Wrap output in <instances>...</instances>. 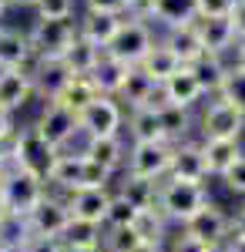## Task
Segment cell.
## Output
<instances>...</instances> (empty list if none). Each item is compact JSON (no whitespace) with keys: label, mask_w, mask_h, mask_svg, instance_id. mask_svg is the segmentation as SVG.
I'll return each mask as SVG.
<instances>
[{"label":"cell","mask_w":245,"mask_h":252,"mask_svg":"<svg viewBox=\"0 0 245 252\" xmlns=\"http://www.w3.org/2000/svg\"><path fill=\"white\" fill-rule=\"evenodd\" d=\"M208 202L205 182H182V178H165L158 185V212L168 219L171 225H185L195 212H202Z\"/></svg>","instance_id":"cell-1"},{"label":"cell","mask_w":245,"mask_h":252,"mask_svg":"<svg viewBox=\"0 0 245 252\" xmlns=\"http://www.w3.org/2000/svg\"><path fill=\"white\" fill-rule=\"evenodd\" d=\"M198 141H245V108L225 97H208L198 115Z\"/></svg>","instance_id":"cell-2"},{"label":"cell","mask_w":245,"mask_h":252,"mask_svg":"<svg viewBox=\"0 0 245 252\" xmlns=\"http://www.w3.org/2000/svg\"><path fill=\"white\" fill-rule=\"evenodd\" d=\"M7 155H10V161H14L17 168L47 178V172H51V165H54V158L61 155V152L51 148V145L34 131V125H27V128H17V135L10 138Z\"/></svg>","instance_id":"cell-3"},{"label":"cell","mask_w":245,"mask_h":252,"mask_svg":"<svg viewBox=\"0 0 245 252\" xmlns=\"http://www.w3.org/2000/svg\"><path fill=\"white\" fill-rule=\"evenodd\" d=\"M171 161H175V145L171 141H131L124 175L165 182L171 175Z\"/></svg>","instance_id":"cell-4"},{"label":"cell","mask_w":245,"mask_h":252,"mask_svg":"<svg viewBox=\"0 0 245 252\" xmlns=\"http://www.w3.org/2000/svg\"><path fill=\"white\" fill-rule=\"evenodd\" d=\"M154 27H151L148 20H134V17H124L121 20V27H118V34L114 40L108 44V51L104 54H111L118 58L121 64H128V67H138L141 61L148 58V51L154 47Z\"/></svg>","instance_id":"cell-5"},{"label":"cell","mask_w":245,"mask_h":252,"mask_svg":"<svg viewBox=\"0 0 245 252\" xmlns=\"http://www.w3.org/2000/svg\"><path fill=\"white\" fill-rule=\"evenodd\" d=\"M0 192L7 198L10 215H31L51 189H47V178H40V175H34V172H24V168H17V165L10 161V172L3 178Z\"/></svg>","instance_id":"cell-6"},{"label":"cell","mask_w":245,"mask_h":252,"mask_svg":"<svg viewBox=\"0 0 245 252\" xmlns=\"http://www.w3.org/2000/svg\"><path fill=\"white\" fill-rule=\"evenodd\" d=\"M77 125H81V138L84 141H94V138H118L124 131V108L118 97H94L81 115H77Z\"/></svg>","instance_id":"cell-7"},{"label":"cell","mask_w":245,"mask_h":252,"mask_svg":"<svg viewBox=\"0 0 245 252\" xmlns=\"http://www.w3.org/2000/svg\"><path fill=\"white\" fill-rule=\"evenodd\" d=\"M74 37H77V17H67V20H34V27L27 31L31 47H34L44 61H61V54L74 44Z\"/></svg>","instance_id":"cell-8"},{"label":"cell","mask_w":245,"mask_h":252,"mask_svg":"<svg viewBox=\"0 0 245 252\" xmlns=\"http://www.w3.org/2000/svg\"><path fill=\"white\" fill-rule=\"evenodd\" d=\"M27 219V229L34 239H61L71 225V209H67V198L57 192H47L40 198V205L34 209Z\"/></svg>","instance_id":"cell-9"},{"label":"cell","mask_w":245,"mask_h":252,"mask_svg":"<svg viewBox=\"0 0 245 252\" xmlns=\"http://www.w3.org/2000/svg\"><path fill=\"white\" fill-rule=\"evenodd\" d=\"M34 131H37L51 148L64 152L74 138H81V125H77V115H71L67 108H61L54 101H47L44 111L37 115V121H34Z\"/></svg>","instance_id":"cell-10"},{"label":"cell","mask_w":245,"mask_h":252,"mask_svg":"<svg viewBox=\"0 0 245 252\" xmlns=\"http://www.w3.org/2000/svg\"><path fill=\"white\" fill-rule=\"evenodd\" d=\"M84 168H88V155L81 152H61L47 172V189H54L57 195H71L84 189Z\"/></svg>","instance_id":"cell-11"},{"label":"cell","mask_w":245,"mask_h":252,"mask_svg":"<svg viewBox=\"0 0 245 252\" xmlns=\"http://www.w3.org/2000/svg\"><path fill=\"white\" fill-rule=\"evenodd\" d=\"M228 219L232 215L218 205V202H208L202 212H195L182 225V232L195 235L198 242H205V246H218V242H228Z\"/></svg>","instance_id":"cell-12"},{"label":"cell","mask_w":245,"mask_h":252,"mask_svg":"<svg viewBox=\"0 0 245 252\" xmlns=\"http://www.w3.org/2000/svg\"><path fill=\"white\" fill-rule=\"evenodd\" d=\"M111 195H114V189H81V192H71V195H64V198H67L71 219L104 225V215H108V205H111Z\"/></svg>","instance_id":"cell-13"},{"label":"cell","mask_w":245,"mask_h":252,"mask_svg":"<svg viewBox=\"0 0 245 252\" xmlns=\"http://www.w3.org/2000/svg\"><path fill=\"white\" fill-rule=\"evenodd\" d=\"M118 101H121L124 111H138V108L158 104V101H161V88H158L141 67H131L128 78H124V84H121V91H118Z\"/></svg>","instance_id":"cell-14"},{"label":"cell","mask_w":245,"mask_h":252,"mask_svg":"<svg viewBox=\"0 0 245 252\" xmlns=\"http://www.w3.org/2000/svg\"><path fill=\"white\" fill-rule=\"evenodd\" d=\"M198 34H202V47H205V54H215V58H225L235 51V24L232 17H198Z\"/></svg>","instance_id":"cell-15"},{"label":"cell","mask_w":245,"mask_h":252,"mask_svg":"<svg viewBox=\"0 0 245 252\" xmlns=\"http://www.w3.org/2000/svg\"><path fill=\"white\" fill-rule=\"evenodd\" d=\"M165 44L178 54V61L188 67L198 58H205V47H202V34H198V24L195 20H185V24H171L165 27Z\"/></svg>","instance_id":"cell-16"},{"label":"cell","mask_w":245,"mask_h":252,"mask_svg":"<svg viewBox=\"0 0 245 252\" xmlns=\"http://www.w3.org/2000/svg\"><path fill=\"white\" fill-rule=\"evenodd\" d=\"M168 178H182V182H205L208 178V165H205V152L202 141H178L175 145V161H171V175Z\"/></svg>","instance_id":"cell-17"},{"label":"cell","mask_w":245,"mask_h":252,"mask_svg":"<svg viewBox=\"0 0 245 252\" xmlns=\"http://www.w3.org/2000/svg\"><path fill=\"white\" fill-rule=\"evenodd\" d=\"M202 97H205V91L198 88L191 67H182L175 78H168L161 84V101L165 104H175V108H185V111H191L195 104H202Z\"/></svg>","instance_id":"cell-18"},{"label":"cell","mask_w":245,"mask_h":252,"mask_svg":"<svg viewBox=\"0 0 245 252\" xmlns=\"http://www.w3.org/2000/svg\"><path fill=\"white\" fill-rule=\"evenodd\" d=\"M128 148H131V141H124V135L118 138H94V141H84V155L97 161V165H104L108 172H124V165H128Z\"/></svg>","instance_id":"cell-19"},{"label":"cell","mask_w":245,"mask_h":252,"mask_svg":"<svg viewBox=\"0 0 245 252\" xmlns=\"http://www.w3.org/2000/svg\"><path fill=\"white\" fill-rule=\"evenodd\" d=\"M124 17H114V14H94V10H84L77 17V37H84L88 44H94L101 51H108V44L114 40L118 27Z\"/></svg>","instance_id":"cell-20"},{"label":"cell","mask_w":245,"mask_h":252,"mask_svg":"<svg viewBox=\"0 0 245 252\" xmlns=\"http://www.w3.org/2000/svg\"><path fill=\"white\" fill-rule=\"evenodd\" d=\"M31 97H37L34 81H27L20 71H14V67H3V71H0V108L20 111V108L31 104Z\"/></svg>","instance_id":"cell-21"},{"label":"cell","mask_w":245,"mask_h":252,"mask_svg":"<svg viewBox=\"0 0 245 252\" xmlns=\"http://www.w3.org/2000/svg\"><path fill=\"white\" fill-rule=\"evenodd\" d=\"M138 67H141V71H145V74H148V78L154 81L158 88H161V84H165L168 78H175V74H178V71H182L185 64L178 61V54L171 51V47L165 44V40L158 37V40H154V47L148 51V58L141 61Z\"/></svg>","instance_id":"cell-22"},{"label":"cell","mask_w":245,"mask_h":252,"mask_svg":"<svg viewBox=\"0 0 245 252\" xmlns=\"http://www.w3.org/2000/svg\"><path fill=\"white\" fill-rule=\"evenodd\" d=\"M195 81H198V88L205 91V97H218L222 94V88H225L228 74H232V67L225 64V58H215V54H205V58H198L195 64H188Z\"/></svg>","instance_id":"cell-23"},{"label":"cell","mask_w":245,"mask_h":252,"mask_svg":"<svg viewBox=\"0 0 245 252\" xmlns=\"http://www.w3.org/2000/svg\"><path fill=\"white\" fill-rule=\"evenodd\" d=\"M128 141H168V138H165V125H161V108H158V104L128 111Z\"/></svg>","instance_id":"cell-24"},{"label":"cell","mask_w":245,"mask_h":252,"mask_svg":"<svg viewBox=\"0 0 245 252\" xmlns=\"http://www.w3.org/2000/svg\"><path fill=\"white\" fill-rule=\"evenodd\" d=\"M128 64H121L118 58H111V54H101V61H97V67L88 74L91 78V84L97 88V94L104 97H118V91H121V84H124V78H128Z\"/></svg>","instance_id":"cell-25"},{"label":"cell","mask_w":245,"mask_h":252,"mask_svg":"<svg viewBox=\"0 0 245 252\" xmlns=\"http://www.w3.org/2000/svg\"><path fill=\"white\" fill-rule=\"evenodd\" d=\"M94 97H101V94H97L94 84H91V78L71 74V78H67V84H64V88H61L51 101H54V104H61V108H67L71 115H81V111H84Z\"/></svg>","instance_id":"cell-26"},{"label":"cell","mask_w":245,"mask_h":252,"mask_svg":"<svg viewBox=\"0 0 245 252\" xmlns=\"http://www.w3.org/2000/svg\"><path fill=\"white\" fill-rule=\"evenodd\" d=\"M202 152H205L208 178H222L245 155V145L242 141H202Z\"/></svg>","instance_id":"cell-27"},{"label":"cell","mask_w":245,"mask_h":252,"mask_svg":"<svg viewBox=\"0 0 245 252\" xmlns=\"http://www.w3.org/2000/svg\"><path fill=\"white\" fill-rule=\"evenodd\" d=\"M101 47H94V44H88L84 37H74V44L61 54V64L67 67V74H81V78H88L91 71L97 67V61H101Z\"/></svg>","instance_id":"cell-28"},{"label":"cell","mask_w":245,"mask_h":252,"mask_svg":"<svg viewBox=\"0 0 245 252\" xmlns=\"http://www.w3.org/2000/svg\"><path fill=\"white\" fill-rule=\"evenodd\" d=\"M168 219L158 212V205H151V209H141L138 212V219H134V232L141 235V242L145 246H161L165 249V242H168Z\"/></svg>","instance_id":"cell-29"},{"label":"cell","mask_w":245,"mask_h":252,"mask_svg":"<svg viewBox=\"0 0 245 252\" xmlns=\"http://www.w3.org/2000/svg\"><path fill=\"white\" fill-rule=\"evenodd\" d=\"M158 185H161V182L138 178V175H124V172H121V182H114V189L124 195L134 209H151V205L158 202Z\"/></svg>","instance_id":"cell-30"},{"label":"cell","mask_w":245,"mask_h":252,"mask_svg":"<svg viewBox=\"0 0 245 252\" xmlns=\"http://www.w3.org/2000/svg\"><path fill=\"white\" fill-rule=\"evenodd\" d=\"M61 242H64V249H101V242H104V225L71 219V225H67V232L61 235Z\"/></svg>","instance_id":"cell-31"},{"label":"cell","mask_w":245,"mask_h":252,"mask_svg":"<svg viewBox=\"0 0 245 252\" xmlns=\"http://www.w3.org/2000/svg\"><path fill=\"white\" fill-rule=\"evenodd\" d=\"M31 51H34V47H31L27 34H20L14 27H3V34H0V71H3V67H17Z\"/></svg>","instance_id":"cell-32"},{"label":"cell","mask_w":245,"mask_h":252,"mask_svg":"<svg viewBox=\"0 0 245 252\" xmlns=\"http://www.w3.org/2000/svg\"><path fill=\"white\" fill-rule=\"evenodd\" d=\"M158 108H161L165 138H168L171 145L188 141V135H191V111H185V108H175V104H165V101H158Z\"/></svg>","instance_id":"cell-33"},{"label":"cell","mask_w":245,"mask_h":252,"mask_svg":"<svg viewBox=\"0 0 245 252\" xmlns=\"http://www.w3.org/2000/svg\"><path fill=\"white\" fill-rule=\"evenodd\" d=\"M67 78H71V74H67V67H64L61 61H44L37 81H34V91H37V97H44V104H47V101L67 84Z\"/></svg>","instance_id":"cell-34"},{"label":"cell","mask_w":245,"mask_h":252,"mask_svg":"<svg viewBox=\"0 0 245 252\" xmlns=\"http://www.w3.org/2000/svg\"><path fill=\"white\" fill-rule=\"evenodd\" d=\"M34 235L27 229V219L24 215H7L0 222V252H20Z\"/></svg>","instance_id":"cell-35"},{"label":"cell","mask_w":245,"mask_h":252,"mask_svg":"<svg viewBox=\"0 0 245 252\" xmlns=\"http://www.w3.org/2000/svg\"><path fill=\"white\" fill-rule=\"evenodd\" d=\"M141 209H134L131 202L124 198V195L114 189L111 195V205H108V215H104V229H121V225H134V219H138Z\"/></svg>","instance_id":"cell-36"},{"label":"cell","mask_w":245,"mask_h":252,"mask_svg":"<svg viewBox=\"0 0 245 252\" xmlns=\"http://www.w3.org/2000/svg\"><path fill=\"white\" fill-rule=\"evenodd\" d=\"M141 242V235L134 232V225H121V229H104V242L101 249L104 252H134Z\"/></svg>","instance_id":"cell-37"},{"label":"cell","mask_w":245,"mask_h":252,"mask_svg":"<svg viewBox=\"0 0 245 252\" xmlns=\"http://www.w3.org/2000/svg\"><path fill=\"white\" fill-rule=\"evenodd\" d=\"M185 20H198L195 17V0H161V10H158V20L154 24H185Z\"/></svg>","instance_id":"cell-38"},{"label":"cell","mask_w":245,"mask_h":252,"mask_svg":"<svg viewBox=\"0 0 245 252\" xmlns=\"http://www.w3.org/2000/svg\"><path fill=\"white\" fill-rule=\"evenodd\" d=\"M37 20H67L74 17L77 0H37Z\"/></svg>","instance_id":"cell-39"},{"label":"cell","mask_w":245,"mask_h":252,"mask_svg":"<svg viewBox=\"0 0 245 252\" xmlns=\"http://www.w3.org/2000/svg\"><path fill=\"white\" fill-rule=\"evenodd\" d=\"M218 97L235 101L239 108H245V71H235V67H232V74H228V81H225V88H222Z\"/></svg>","instance_id":"cell-40"},{"label":"cell","mask_w":245,"mask_h":252,"mask_svg":"<svg viewBox=\"0 0 245 252\" xmlns=\"http://www.w3.org/2000/svg\"><path fill=\"white\" fill-rule=\"evenodd\" d=\"M235 0H195V17H228Z\"/></svg>","instance_id":"cell-41"},{"label":"cell","mask_w":245,"mask_h":252,"mask_svg":"<svg viewBox=\"0 0 245 252\" xmlns=\"http://www.w3.org/2000/svg\"><path fill=\"white\" fill-rule=\"evenodd\" d=\"M218 182H222L232 195H245V155L239 158V161H235V165H232V168H228Z\"/></svg>","instance_id":"cell-42"},{"label":"cell","mask_w":245,"mask_h":252,"mask_svg":"<svg viewBox=\"0 0 245 252\" xmlns=\"http://www.w3.org/2000/svg\"><path fill=\"white\" fill-rule=\"evenodd\" d=\"M158 10H161V0H128V17L134 20H158Z\"/></svg>","instance_id":"cell-43"},{"label":"cell","mask_w":245,"mask_h":252,"mask_svg":"<svg viewBox=\"0 0 245 252\" xmlns=\"http://www.w3.org/2000/svg\"><path fill=\"white\" fill-rule=\"evenodd\" d=\"M165 252H208V246L198 242V239L188 235V232H178V235H171L168 242H165Z\"/></svg>","instance_id":"cell-44"},{"label":"cell","mask_w":245,"mask_h":252,"mask_svg":"<svg viewBox=\"0 0 245 252\" xmlns=\"http://www.w3.org/2000/svg\"><path fill=\"white\" fill-rule=\"evenodd\" d=\"M84 10H94V14H114V17H128V0H84Z\"/></svg>","instance_id":"cell-45"},{"label":"cell","mask_w":245,"mask_h":252,"mask_svg":"<svg viewBox=\"0 0 245 252\" xmlns=\"http://www.w3.org/2000/svg\"><path fill=\"white\" fill-rule=\"evenodd\" d=\"M20 252H67L61 239H31Z\"/></svg>","instance_id":"cell-46"},{"label":"cell","mask_w":245,"mask_h":252,"mask_svg":"<svg viewBox=\"0 0 245 252\" xmlns=\"http://www.w3.org/2000/svg\"><path fill=\"white\" fill-rule=\"evenodd\" d=\"M17 135V125H14V111L0 108V145H10V138Z\"/></svg>","instance_id":"cell-47"},{"label":"cell","mask_w":245,"mask_h":252,"mask_svg":"<svg viewBox=\"0 0 245 252\" xmlns=\"http://www.w3.org/2000/svg\"><path fill=\"white\" fill-rule=\"evenodd\" d=\"M228 239H245V205L235 209L228 219Z\"/></svg>","instance_id":"cell-48"},{"label":"cell","mask_w":245,"mask_h":252,"mask_svg":"<svg viewBox=\"0 0 245 252\" xmlns=\"http://www.w3.org/2000/svg\"><path fill=\"white\" fill-rule=\"evenodd\" d=\"M232 24H235V34L245 37V0H235V7H232Z\"/></svg>","instance_id":"cell-49"},{"label":"cell","mask_w":245,"mask_h":252,"mask_svg":"<svg viewBox=\"0 0 245 252\" xmlns=\"http://www.w3.org/2000/svg\"><path fill=\"white\" fill-rule=\"evenodd\" d=\"M232 54H235V64H232V67H235V71H245V37L235 40V51H232Z\"/></svg>","instance_id":"cell-50"},{"label":"cell","mask_w":245,"mask_h":252,"mask_svg":"<svg viewBox=\"0 0 245 252\" xmlns=\"http://www.w3.org/2000/svg\"><path fill=\"white\" fill-rule=\"evenodd\" d=\"M228 249L232 252H245V239H228Z\"/></svg>","instance_id":"cell-51"},{"label":"cell","mask_w":245,"mask_h":252,"mask_svg":"<svg viewBox=\"0 0 245 252\" xmlns=\"http://www.w3.org/2000/svg\"><path fill=\"white\" fill-rule=\"evenodd\" d=\"M10 215V209H7V198H3V192H0V222Z\"/></svg>","instance_id":"cell-52"},{"label":"cell","mask_w":245,"mask_h":252,"mask_svg":"<svg viewBox=\"0 0 245 252\" xmlns=\"http://www.w3.org/2000/svg\"><path fill=\"white\" fill-rule=\"evenodd\" d=\"M10 7H37V0H10Z\"/></svg>","instance_id":"cell-53"},{"label":"cell","mask_w":245,"mask_h":252,"mask_svg":"<svg viewBox=\"0 0 245 252\" xmlns=\"http://www.w3.org/2000/svg\"><path fill=\"white\" fill-rule=\"evenodd\" d=\"M208 252H232V249H228V242H218V246H208Z\"/></svg>","instance_id":"cell-54"},{"label":"cell","mask_w":245,"mask_h":252,"mask_svg":"<svg viewBox=\"0 0 245 252\" xmlns=\"http://www.w3.org/2000/svg\"><path fill=\"white\" fill-rule=\"evenodd\" d=\"M134 252H165V249H161V246H138Z\"/></svg>","instance_id":"cell-55"},{"label":"cell","mask_w":245,"mask_h":252,"mask_svg":"<svg viewBox=\"0 0 245 252\" xmlns=\"http://www.w3.org/2000/svg\"><path fill=\"white\" fill-rule=\"evenodd\" d=\"M10 10V0H0V20H3V14Z\"/></svg>","instance_id":"cell-56"},{"label":"cell","mask_w":245,"mask_h":252,"mask_svg":"<svg viewBox=\"0 0 245 252\" xmlns=\"http://www.w3.org/2000/svg\"><path fill=\"white\" fill-rule=\"evenodd\" d=\"M67 252H104V249H67Z\"/></svg>","instance_id":"cell-57"},{"label":"cell","mask_w":245,"mask_h":252,"mask_svg":"<svg viewBox=\"0 0 245 252\" xmlns=\"http://www.w3.org/2000/svg\"><path fill=\"white\" fill-rule=\"evenodd\" d=\"M0 34H3V20H0Z\"/></svg>","instance_id":"cell-58"}]
</instances>
